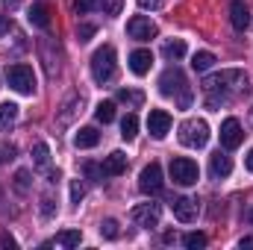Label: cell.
Instances as JSON below:
<instances>
[{
    "label": "cell",
    "instance_id": "cell-15",
    "mask_svg": "<svg viewBox=\"0 0 253 250\" xmlns=\"http://www.w3.org/2000/svg\"><path fill=\"white\" fill-rule=\"evenodd\" d=\"M150 65H153V53L150 50H132L129 53V71L135 77H144L150 71Z\"/></svg>",
    "mask_w": 253,
    "mask_h": 250
},
{
    "label": "cell",
    "instance_id": "cell-18",
    "mask_svg": "<svg viewBox=\"0 0 253 250\" xmlns=\"http://www.w3.org/2000/svg\"><path fill=\"white\" fill-rule=\"evenodd\" d=\"M162 56H165L168 62H177V59H183V56H186V42H183V39L165 42V44H162Z\"/></svg>",
    "mask_w": 253,
    "mask_h": 250
},
{
    "label": "cell",
    "instance_id": "cell-26",
    "mask_svg": "<svg viewBox=\"0 0 253 250\" xmlns=\"http://www.w3.org/2000/svg\"><path fill=\"white\" fill-rule=\"evenodd\" d=\"M118 100L126 103V106H141L144 94H141V91H132V88H121V91H118Z\"/></svg>",
    "mask_w": 253,
    "mask_h": 250
},
{
    "label": "cell",
    "instance_id": "cell-5",
    "mask_svg": "<svg viewBox=\"0 0 253 250\" xmlns=\"http://www.w3.org/2000/svg\"><path fill=\"white\" fill-rule=\"evenodd\" d=\"M6 83H9V88H15L18 94H33V91H36V74H33L30 65H24V62L6 68Z\"/></svg>",
    "mask_w": 253,
    "mask_h": 250
},
{
    "label": "cell",
    "instance_id": "cell-20",
    "mask_svg": "<svg viewBox=\"0 0 253 250\" xmlns=\"http://www.w3.org/2000/svg\"><path fill=\"white\" fill-rule=\"evenodd\" d=\"M33 159H36V168L47 171V168H50V147H47L44 141H39V144L33 147Z\"/></svg>",
    "mask_w": 253,
    "mask_h": 250
},
{
    "label": "cell",
    "instance_id": "cell-11",
    "mask_svg": "<svg viewBox=\"0 0 253 250\" xmlns=\"http://www.w3.org/2000/svg\"><path fill=\"white\" fill-rule=\"evenodd\" d=\"M245 141V129L242 124L236 121V118H227L224 124H221V144L227 147V150H233V147H239Z\"/></svg>",
    "mask_w": 253,
    "mask_h": 250
},
{
    "label": "cell",
    "instance_id": "cell-24",
    "mask_svg": "<svg viewBox=\"0 0 253 250\" xmlns=\"http://www.w3.org/2000/svg\"><path fill=\"white\" fill-rule=\"evenodd\" d=\"M94 118H97L100 124H109V121H115V103H112V100H103V103H97V109H94Z\"/></svg>",
    "mask_w": 253,
    "mask_h": 250
},
{
    "label": "cell",
    "instance_id": "cell-17",
    "mask_svg": "<svg viewBox=\"0 0 253 250\" xmlns=\"http://www.w3.org/2000/svg\"><path fill=\"white\" fill-rule=\"evenodd\" d=\"M27 18H30V24H33V27L47 30V27H50V6H47V3H36V6L30 9V15H27Z\"/></svg>",
    "mask_w": 253,
    "mask_h": 250
},
{
    "label": "cell",
    "instance_id": "cell-39",
    "mask_svg": "<svg viewBox=\"0 0 253 250\" xmlns=\"http://www.w3.org/2000/svg\"><path fill=\"white\" fill-rule=\"evenodd\" d=\"M239 248H253V236H245V239L239 242Z\"/></svg>",
    "mask_w": 253,
    "mask_h": 250
},
{
    "label": "cell",
    "instance_id": "cell-34",
    "mask_svg": "<svg viewBox=\"0 0 253 250\" xmlns=\"http://www.w3.org/2000/svg\"><path fill=\"white\" fill-rule=\"evenodd\" d=\"M85 174H88L91 180H103V168L94 165V162H85Z\"/></svg>",
    "mask_w": 253,
    "mask_h": 250
},
{
    "label": "cell",
    "instance_id": "cell-25",
    "mask_svg": "<svg viewBox=\"0 0 253 250\" xmlns=\"http://www.w3.org/2000/svg\"><path fill=\"white\" fill-rule=\"evenodd\" d=\"M135 132H138V118L129 112V115H124V121H121V135H124L126 141H132Z\"/></svg>",
    "mask_w": 253,
    "mask_h": 250
},
{
    "label": "cell",
    "instance_id": "cell-1",
    "mask_svg": "<svg viewBox=\"0 0 253 250\" xmlns=\"http://www.w3.org/2000/svg\"><path fill=\"white\" fill-rule=\"evenodd\" d=\"M248 88V74L239 71V68H230V71H221V74H212L203 80V91H206V106L209 109H218L221 103L230 100V94L236 91H245Z\"/></svg>",
    "mask_w": 253,
    "mask_h": 250
},
{
    "label": "cell",
    "instance_id": "cell-2",
    "mask_svg": "<svg viewBox=\"0 0 253 250\" xmlns=\"http://www.w3.org/2000/svg\"><path fill=\"white\" fill-rule=\"evenodd\" d=\"M159 91L165 94V97H174L183 109H189L191 103V88H189V80H186V74L174 65V68H168L162 77H159Z\"/></svg>",
    "mask_w": 253,
    "mask_h": 250
},
{
    "label": "cell",
    "instance_id": "cell-14",
    "mask_svg": "<svg viewBox=\"0 0 253 250\" xmlns=\"http://www.w3.org/2000/svg\"><path fill=\"white\" fill-rule=\"evenodd\" d=\"M103 177H121L126 171V153H121V150H115V153H109L106 159H103Z\"/></svg>",
    "mask_w": 253,
    "mask_h": 250
},
{
    "label": "cell",
    "instance_id": "cell-37",
    "mask_svg": "<svg viewBox=\"0 0 253 250\" xmlns=\"http://www.w3.org/2000/svg\"><path fill=\"white\" fill-rule=\"evenodd\" d=\"M9 27H12L9 15H0V36H6V33H9Z\"/></svg>",
    "mask_w": 253,
    "mask_h": 250
},
{
    "label": "cell",
    "instance_id": "cell-40",
    "mask_svg": "<svg viewBox=\"0 0 253 250\" xmlns=\"http://www.w3.org/2000/svg\"><path fill=\"white\" fill-rule=\"evenodd\" d=\"M245 165H248V171L253 174V147H251V153H248V159H245Z\"/></svg>",
    "mask_w": 253,
    "mask_h": 250
},
{
    "label": "cell",
    "instance_id": "cell-28",
    "mask_svg": "<svg viewBox=\"0 0 253 250\" xmlns=\"http://www.w3.org/2000/svg\"><path fill=\"white\" fill-rule=\"evenodd\" d=\"M183 245L189 250H200V248H206V236H203V233H189V236L183 239Z\"/></svg>",
    "mask_w": 253,
    "mask_h": 250
},
{
    "label": "cell",
    "instance_id": "cell-19",
    "mask_svg": "<svg viewBox=\"0 0 253 250\" xmlns=\"http://www.w3.org/2000/svg\"><path fill=\"white\" fill-rule=\"evenodd\" d=\"M97 141H100V132H97L94 126H83V129L74 135V144H77V147H94Z\"/></svg>",
    "mask_w": 253,
    "mask_h": 250
},
{
    "label": "cell",
    "instance_id": "cell-4",
    "mask_svg": "<svg viewBox=\"0 0 253 250\" xmlns=\"http://www.w3.org/2000/svg\"><path fill=\"white\" fill-rule=\"evenodd\" d=\"M206 141H209V124L206 121L189 118L180 124V144H186L191 150H200V147H206Z\"/></svg>",
    "mask_w": 253,
    "mask_h": 250
},
{
    "label": "cell",
    "instance_id": "cell-9",
    "mask_svg": "<svg viewBox=\"0 0 253 250\" xmlns=\"http://www.w3.org/2000/svg\"><path fill=\"white\" fill-rule=\"evenodd\" d=\"M126 33H129V39H135V42H150V39H156V24L150 21V18H144V15H135V18H129V24H126Z\"/></svg>",
    "mask_w": 253,
    "mask_h": 250
},
{
    "label": "cell",
    "instance_id": "cell-36",
    "mask_svg": "<svg viewBox=\"0 0 253 250\" xmlns=\"http://www.w3.org/2000/svg\"><path fill=\"white\" fill-rule=\"evenodd\" d=\"M162 3H165V0H138L141 9H162Z\"/></svg>",
    "mask_w": 253,
    "mask_h": 250
},
{
    "label": "cell",
    "instance_id": "cell-22",
    "mask_svg": "<svg viewBox=\"0 0 253 250\" xmlns=\"http://www.w3.org/2000/svg\"><path fill=\"white\" fill-rule=\"evenodd\" d=\"M212 65H215V56H212L209 50H200V53H194V59H191V68H194L197 74H206Z\"/></svg>",
    "mask_w": 253,
    "mask_h": 250
},
{
    "label": "cell",
    "instance_id": "cell-27",
    "mask_svg": "<svg viewBox=\"0 0 253 250\" xmlns=\"http://www.w3.org/2000/svg\"><path fill=\"white\" fill-rule=\"evenodd\" d=\"M97 9H100L103 15H121L124 0H97Z\"/></svg>",
    "mask_w": 253,
    "mask_h": 250
},
{
    "label": "cell",
    "instance_id": "cell-29",
    "mask_svg": "<svg viewBox=\"0 0 253 250\" xmlns=\"http://www.w3.org/2000/svg\"><path fill=\"white\" fill-rule=\"evenodd\" d=\"M100 233H103V239H118V221L115 218H106L100 224Z\"/></svg>",
    "mask_w": 253,
    "mask_h": 250
},
{
    "label": "cell",
    "instance_id": "cell-3",
    "mask_svg": "<svg viewBox=\"0 0 253 250\" xmlns=\"http://www.w3.org/2000/svg\"><path fill=\"white\" fill-rule=\"evenodd\" d=\"M115 71H118V62H115V47H112V44L97 47V50H94V56H91V77H94V83H97V85L112 83V80H115Z\"/></svg>",
    "mask_w": 253,
    "mask_h": 250
},
{
    "label": "cell",
    "instance_id": "cell-38",
    "mask_svg": "<svg viewBox=\"0 0 253 250\" xmlns=\"http://www.w3.org/2000/svg\"><path fill=\"white\" fill-rule=\"evenodd\" d=\"M21 3H24V0H3V6H6V9H9V12H12V9H18V6H21Z\"/></svg>",
    "mask_w": 253,
    "mask_h": 250
},
{
    "label": "cell",
    "instance_id": "cell-8",
    "mask_svg": "<svg viewBox=\"0 0 253 250\" xmlns=\"http://www.w3.org/2000/svg\"><path fill=\"white\" fill-rule=\"evenodd\" d=\"M138 188H141L144 194H159V191H162V165H159V162H150V165L141 168V174H138Z\"/></svg>",
    "mask_w": 253,
    "mask_h": 250
},
{
    "label": "cell",
    "instance_id": "cell-23",
    "mask_svg": "<svg viewBox=\"0 0 253 250\" xmlns=\"http://www.w3.org/2000/svg\"><path fill=\"white\" fill-rule=\"evenodd\" d=\"M18 118V106L15 103H0V129H9Z\"/></svg>",
    "mask_w": 253,
    "mask_h": 250
},
{
    "label": "cell",
    "instance_id": "cell-32",
    "mask_svg": "<svg viewBox=\"0 0 253 250\" xmlns=\"http://www.w3.org/2000/svg\"><path fill=\"white\" fill-rule=\"evenodd\" d=\"M94 6H97L94 0H74V12H77V15H85V12H91Z\"/></svg>",
    "mask_w": 253,
    "mask_h": 250
},
{
    "label": "cell",
    "instance_id": "cell-30",
    "mask_svg": "<svg viewBox=\"0 0 253 250\" xmlns=\"http://www.w3.org/2000/svg\"><path fill=\"white\" fill-rule=\"evenodd\" d=\"M15 188L18 191H27L30 188V171H18L15 174Z\"/></svg>",
    "mask_w": 253,
    "mask_h": 250
},
{
    "label": "cell",
    "instance_id": "cell-35",
    "mask_svg": "<svg viewBox=\"0 0 253 250\" xmlns=\"http://www.w3.org/2000/svg\"><path fill=\"white\" fill-rule=\"evenodd\" d=\"M42 215H44V218H50V215H53V200H50V197H44V200H42Z\"/></svg>",
    "mask_w": 253,
    "mask_h": 250
},
{
    "label": "cell",
    "instance_id": "cell-21",
    "mask_svg": "<svg viewBox=\"0 0 253 250\" xmlns=\"http://www.w3.org/2000/svg\"><path fill=\"white\" fill-rule=\"evenodd\" d=\"M80 242H83V233H80V230H62V233H56V245H59V248H77V245H80Z\"/></svg>",
    "mask_w": 253,
    "mask_h": 250
},
{
    "label": "cell",
    "instance_id": "cell-41",
    "mask_svg": "<svg viewBox=\"0 0 253 250\" xmlns=\"http://www.w3.org/2000/svg\"><path fill=\"white\" fill-rule=\"evenodd\" d=\"M251 221H253V209H251Z\"/></svg>",
    "mask_w": 253,
    "mask_h": 250
},
{
    "label": "cell",
    "instance_id": "cell-6",
    "mask_svg": "<svg viewBox=\"0 0 253 250\" xmlns=\"http://www.w3.org/2000/svg\"><path fill=\"white\" fill-rule=\"evenodd\" d=\"M171 180H174L177 186H194V183L200 180V168H197V162L189 159V156H177V159H171Z\"/></svg>",
    "mask_w": 253,
    "mask_h": 250
},
{
    "label": "cell",
    "instance_id": "cell-10",
    "mask_svg": "<svg viewBox=\"0 0 253 250\" xmlns=\"http://www.w3.org/2000/svg\"><path fill=\"white\" fill-rule=\"evenodd\" d=\"M171 212H174V218H177V221L191 224V221H197V212H200V206H197V200H194V197H174V203H171Z\"/></svg>",
    "mask_w": 253,
    "mask_h": 250
},
{
    "label": "cell",
    "instance_id": "cell-12",
    "mask_svg": "<svg viewBox=\"0 0 253 250\" xmlns=\"http://www.w3.org/2000/svg\"><path fill=\"white\" fill-rule=\"evenodd\" d=\"M147 129H150L153 138H165V135L171 132V115H168L165 109H150V115H147Z\"/></svg>",
    "mask_w": 253,
    "mask_h": 250
},
{
    "label": "cell",
    "instance_id": "cell-31",
    "mask_svg": "<svg viewBox=\"0 0 253 250\" xmlns=\"http://www.w3.org/2000/svg\"><path fill=\"white\" fill-rule=\"evenodd\" d=\"M94 30H97L94 24H80V30H77V39H80V42H88V39L94 36Z\"/></svg>",
    "mask_w": 253,
    "mask_h": 250
},
{
    "label": "cell",
    "instance_id": "cell-7",
    "mask_svg": "<svg viewBox=\"0 0 253 250\" xmlns=\"http://www.w3.org/2000/svg\"><path fill=\"white\" fill-rule=\"evenodd\" d=\"M159 215H162L159 203H138V206H132L129 221L141 230H153V227H159Z\"/></svg>",
    "mask_w": 253,
    "mask_h": 250
},
{
    "label": "cell",
    "instance_id": "cell-16",
    "mask_svg": "<svg viewBox=\"0 0 253 250\" xmlns=\"http://www.w3.org/2000/svg\"><path fill=\"white\" fill-rule=\"evenodd\" d=\"M230 21H233L236 30H248V24H251V12H248V6H245L242 0H233V3H230Z\"/></svg>",
    "mask_w": 253,
    "mask_h": 250
},
{
    "label": "cell",
    "instance_id": "cell-33",
    "mask_svg": "<svg viewBox=\"0 0 253 250\" xmlns=\"http://www.w3.org/2000/svg\"><path fill=\"white\" fill-rule=\"evenodd\" d=\"M83 194H85L83 183H80V180H74V183H71V200H74V203H80V200H83Z\"/></svg>",
    "mask_w": 253,
    "mask_h": 250
},
{
    "label": "cell",
    "instance_id": "cell-13",
    "mask_svg": "<svg viewBox=\"0 0 253 250\" xmlns=\"http://www.w3.org/2000/svg\"><path fill=\"white\" fill-rule=\"evenodd\" d=\"M230 171H233V159L227 156V153H212V159H209V174L215 177V180H224V177H230Z\"/></svg>",
    "mask_w": 253,
    "mask_h": 250
}]
</instances>
